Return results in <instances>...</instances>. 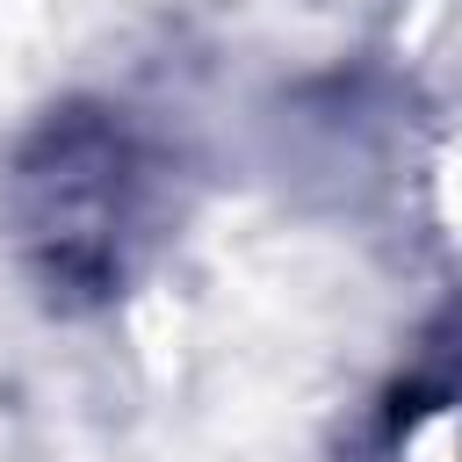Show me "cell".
Listing matches in <instances>:
<instances>
[{"label": "cell", "mask_w": 462, "mask_h": 462, "mask_svg": "<svg viewBox=\"0 0 462 462\" xmlns=\"http://www.w3.org/2000/svg\"><path fill=\"white\" fill-rule=\"evenodd\" d=\"M159 224V159L108 108L51 116L7 166V231L29 282L58 303H108Z\"/></svg>", "instance_id": "cell-1"}]
</instances>
